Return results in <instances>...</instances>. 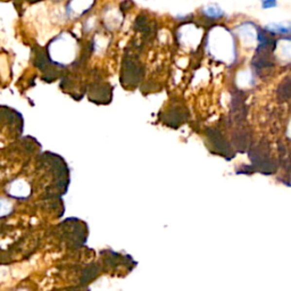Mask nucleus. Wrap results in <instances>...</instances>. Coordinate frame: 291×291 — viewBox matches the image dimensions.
Segmentation results:
<instances>
[{
    "instance_id": "nucleus-1",
    "label": "nucleus",
    "mask_w": 291,
    "mask_h": 291,
    "mask_svg": "<svg viewBox=\"0 0 291 291\" xmlns=\"http://www.w3.org/2000/svg\"><path fill=\"white\" fill-rule=\"evenodd\" d=\"M238 36L247 46H254L258 42L260 30L253 22H245L236 29Z\"/></svg>"
},
{
    "instance_id": "nucleus-2",
    "label": "nucleus",
    "mask_w": 291,
    "mask_h": 291,
    "mask_svg": "<svg viewBox=\"0 0 291 291\" xmlns=\"http://www.w3.org/2000/svg\"><path fill=\"white\" fill-rule=\"evenodd\" d=\"M274 55L281 63H291V36H281L274 41Z\"/></svg>"
},
{
    "instance_id": "nucleus-3",
    "label": "nucleus",
    "mask_w": 291,
    "mask_h": 291,
    "mask_svg": "<svg viewBox=\"0 0 291 291\" xmlns=\"http://www.w3.org/2000/svg\"><path fill=\"white\" fill-rule=\"evenodd\" d=\"M263 29L272 36H291V21L270 22L264 25Z\"/></svg>"
},
{
    "instance_id": "nucleus-4",
    "label": "nucleus",
    "mask_w": 291,
    "mask_h": 291,
    "mask_svg": "<svg viewBox=\"0 0 291 291\" xmlns=\"http://www.w3.org/2000/svg\"><path fill=\"white\" fill-rule=\"evenodd\" d=\"M202 14L209 18H221L224 16V11L218 5H208L202 8Z\"/></svg>"
},
{
    "instance_id": "nucleus-5",
    "label": "nucleus",
    "mask_w": 291,
    "mask_h": 291,
    "mask_svg": "<svg viewBox=\"0 0 291 291\" xmlns=\"http://www.w3.org/2000/svg\"><path fill=\"white\" fill-rule=\"evenodd\" d=\"M279 6V0H260V7L264 11H270Z\"/></svg>"
}]
</instances>
